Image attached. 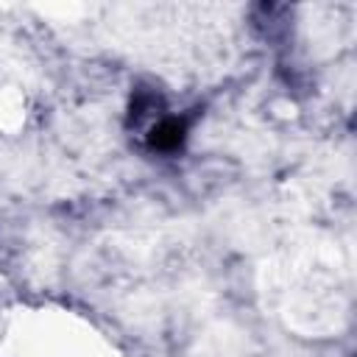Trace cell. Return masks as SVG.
I'll list each match as a JSON object with an SVG mask.
<instances>
[{"label": "cell", "instance_id": "obj_1", "mask_svg": "<svg viewBox=\"0 0 357 357\" xmlns=\"http://www.w3.org/2000/svg\"><path fill=\"white\" fill-rule=\"evenodd\" d=\"M187 134H190V120L184 114L162 117L148 131V148L159 151V153H173V151H178L187 142Z\"/></svg>", "mask_w": 357, "mask_h": 357}]
</instances>
